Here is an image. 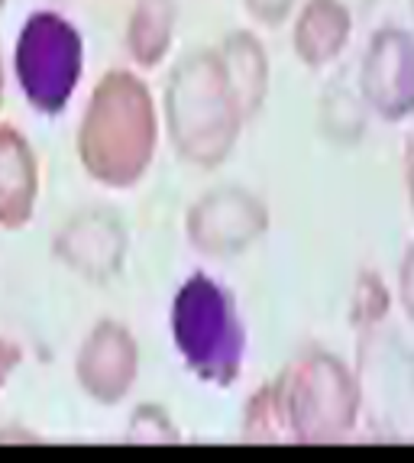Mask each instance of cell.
<instances>
[{
  "mask_svg": "<svg viewBox=\"0 0 414 463\" xmlns=\"http://www.w3.org/2000/svg\"><path fill=\"white\" fill-rule=\"evenodd\" d=\"M159 146V114L146 81L127 69H110L91 91L78 124L81 169L108 188L143 182Z\"/></svg>",
  "mask_w": 414,
  "mask_h": 463,
  "instance_id": "obj_1",
  "label": "cell"
},
{
  "mask_svg": "<svg viewBox=\"0 0 414 463\" xmlns=\"http://www.w3.org/2000/svg\"><path fill=\"white\" fill-rule=\"evenodd\" d=\"M162 104L175 153L194 169H221L237 146L246 117L223 75L217 49L184 52L165 81Z\"/></svg>",
  "mask_w": 414,
  "mask_h": 463,
  "instance_id": "obj_2",
  "label": "cell"
},
{
  "mask_svg": "<svg viewBox=\"0 0 414 463\" xmlns=\"http://www.w3.org/2000/svg\"><path fill=\"white\" fill-rule=\"evenodd\" d=\"M288 440L337 444L353 434L362 411L360 376L337 354L305 347L276 379Z\"/></svg>",
  "mask_w": 414,
  "mask_h": 463,
  "instance_id": "obj_3",
  "label": "cell"
},
{
  "mask_svg": "<svg viewBox=\"0 0 414 463\" xmlns=\"http://www.w3.org/2000/svg\"><path fill=\"white\" fill-rule=\"evenodd\" d=\"M172 340L184 366L211 386L231 389L243 373L246 327L237 298L207 272L188 276L175 292Z\"/></svg>",
  "mask_w": 414,
  "mask_h": 463,
  "instance_id": "obj_4",
  "label": "cell"
},
{
  "mask_svg": "<svg viewBox=\"0 0 414 463\" xmlns=\"http://www.w3.org/2000/svg\"><path fill=\"white\" fill-rule=\"evenodd\" d=\"M14 69L20 91L33 110L55 117L69 108L85 71V39L71 20L55 10H36L26 16L16 36Z\"/></svg>",
  "mask_w": 414,
  "mask_h": 463,
  "instance_id": "obj_5",
  "label": "cell"
},
{
  "mask_svg": "<svg viewBox=\"0 0 414 463\" xmlns=\"http://www.w3.org/2000/svg\"><path fill=\"white\" fill-rule=\"evenodd\" d=\"M272 214L256 192L243 185L211 188L184 214V237L194 253L227 260L256 247L268 233Z\"/></svg>",
  "mask_w": 414,
  "mask_h": 463,
  "instance_id": "obj_6",
  "label": "cell"
},
{
  "mask_svg": "<svg viewBox=\"0 0 414 463\" xmlns=\"http://www.w3.org/2000/svg\"><path fill=\"white\" fill-rule=\"evenodd\" d=\"M360 389L372 425L395 428V438H414V360L391 331L360 327Z\"/></svg>",
  "mask_w": 414,
  "mask_h": 463,
  "instance_id": "obj_7",
  "label": "cell"
},
{
  "mask_svg": "<svg viewBox=\"0 0 414 463\" xmlns=\"http://www.w3.org/2000/svg\"><path fill=\"white\" fill-rule=\"evenodd\" d=\"M360 94L366 108L401 124L414 114V36L401 26H379L366 43L360 65Z\"/></svg>",
  "mask_w": 414,
  "mask_h": 463,
  "instance_id": "obj_8",
  "label": "cell"
},
{
  "mask_svg": "<svg viewBox=\"0 0 414 463\" xmlns=\"http://www.w3.org/2000/svg\"><path fill=\"white\" fill-rule=\"evenodd\" d=\"M130 253V233L108 208H85L71 214L52 237V256L88 282H110L123 272Z\"/></svg>",
  "mask_w": 414,
  "mask_h": 463,
  "instance_id": "obj_9",
  "label": "cell"
},
{
  "mask_svg": "<svg viewBox=\"0 0 414 463\" xmlns=\"http://www.w3.org/2000/svg\"><path fill=\"white\" fill-rule=\"evenodd\" d=\"M139 376V344L130 327L104 317L88 331L75 356V379L98 405H117L133 392Z\"/></svg>",
  "mask_w": 414,
  "mask_h": 463,
  "instance_id": "obj_10",
  "label": "cell"
},
{
  "mask_svg": "<svg viewBox=\"0 0 414 463\" xmlns=\"http://www.w3.org/2000/svg\"><path fill=\"white\" fill-rule=\"evenodd\" d=\"M39 198V163L30 139L14 124H0V227L20 231L33 221Z\"/></svg>",
  "mask_w": 414,
  "mask_h": 463,
  "instance_id": "obj_11",
  "label": "cell"
},
{
  "mask_svg": "<svg viewBox=\"0 0 414 463\" xmlns=\"http://www.w3.org/2000/svg\"><path fill=\"white\" fill-rule=\"evenodd\" d=\"M353 33V14L343 0H307L295 20L292 46L307 69H324L343 55Z\"/></svg>",
  "mask_w": 414,
  "mask_h": 463,
  "instance_id": "obj_12",
  "label": "cell"
},
{
  "mask_svg": "<svg viewBox=\"0 0 414 463\" xmlns=\"http://www.w3.org/2000/svg\"><path fill=\"white\" fill-rule=\"evenodd\" d=\"M221 55L223 75L231 81V91L237 98L240 110H243L246 124L259 117L262 104L268 98V81H272V69H268V52L262 46V39L249 30H233L223 36L217 46Z\"/></svg>",
  "mask_w": 414,
  "mask_h": 463,
  "instance_id": "obj_13",
  "label": "cell"
},
{
  "mask_svg": "<svg viewBox=\"0 0 414 463\" xmlns=\"http://www.w3.org/2000/svg\"><path fill=\"white\" fill-rule=\"evenodd\" d=\"M175 0H136L127 20V52L139 69H155L175 43Z\"/></svg>",
  "mask_w": 414,
  "mask_h": 463,
  "instance_id": "obj_14",
  "label": "cell"
},
{
  "mask_svg": "<svg viewBox=\"0 0 414 463\" xmlns=\"http://www.w3.org/2000/svg\"><path fill=\"white\" fill-rule=\"evenodd\" d=\"M366 114H372V110L366 108L362 94L356 98L340 81H334L321 98V133L330 143L353 146L366 133Z\"/></svg>",
  "mask_w": 414,
  "mask_h": 463,
  "instance_id": "obj_15",
  "label": "cell"
},
{
  "mask_svg": "<svg viewBox=\"0 0 414 463\" xmlns=\"http://www.w3.org/2000/svg\"><path fill=\"white\" fill-rule=\"evenodd\" d=\"M243 440H253V444H272V440H288V428H285L282 415V402H278L276 383H266L259 386L243 409Z\"/></svg>",
  "mask_w": 414,
  "mask_h": 463,
  "instance_id": "obj_16",
  "label": "cell"
},
{
  "mask_svg": "<svg viewBox=\"0 0 414 463\" xmlns=\"http://www.w3.org/2000/svg\"><path fill=\"white\" fill-rule=\"evenodd\" d=\"M127 444H178L182 431H178L175 418L169 415L165 405L159 402H143L136 405L127 421V431H123Z\"/></svg>",
  "mask_w": 414,
  "mask_h": 463,
  "instance_id": "obj_17",
  "label": "cell"
},
{
  "mask_svg": "<svg viewBox=\"0 0 414 463\" xmlns=\"http://www.w3.org/2000/svg\"><path fill=\"white\" fill-rule=\"evenodd\" d=\"M385 315H389V292H385L382 279L372 276V272H362L353 292V325H379Z\"/></svg>",
  "mask_w": 414,
  "mask_h": 463,
  "instance_id": "obj_18",
  "label": "cell"
},
{
  "mask_svg": "<svg viewBox=\"0 0 414 463\" xmlns=\"http://www.w3.org/2000/svg\"><path fill=\"white\" fill-rule=\"evenodd\" d=\"M298 0H243V7L249 10L253 20H259L262 26H282L292 16Z\"/></svg>",
  "mask_w": 414,
  "mask_h": 463,
  "instance_id": "obj_19",
  "label": "cell"
},
{
  "mask_svg": "<svg viewBox=\"0 0 414 463\" xmlns=\"http://www.w3.org/2000/svg\"><path fill=\"white\" fill-rule=\"evenodd\" d=\"M399 301H401L405 317L414 325V243L405 250L401 266H399Z\"/></svg>",
  "mask_w": 414,
  "mask_h": 463,
  "instance_id": "obj_20",
  "label": "cell"
},
{
  "mask_svg": "<svg viewBox=\"0 0 414 463\" xmlns=\"http://www.w3.org/2000/svg\"><path fill=\"white\" fill-rule=\"evenodd\" d=\"M20 364H24V347L10 337H0V392L7 389V383L20 370Z\"/></svg>",
  "mask_w": 414,
  "mask_h": 463,
  "instance_id": "obj_21",
  "label": "cell"
},
{
  "mask_svg": "<svg viewBox=\"0 0 414 463\" xmlns=\"http://www.w3.org/2000/svg\"><path fill=\"white\" fill-rule=\"evenodd\" d=\"M10 440H20V444H36L39 440V431H30V428L24 425H7V428H0V444H10Z\"/></svg>",
  "mask_w": 414,
  "mask_h": 463,
  "instance_id": "obj_22",
  "label": "cell"
},
{
  "mask_svg": "<svg viewBox=\"0 0 414 463\" xmlns=\"http://www.w3.org/2000/svg\"><path fill=\"white\" fill-rule=\"evenodd\" d=\"M405 185H408V201H411V211H414V137L408 139L405 146Z\"/></svg>",
  "mask_w": 414,
  "mask_h": 463,
  "instance_id": "obj_23",
  "label": "cell"
},
{
  "mask_svg": "<svg viewBox=\"0 0 414 463\" xmlns=\"http://www.w3.org/2000/svg\"><path fill=\"white\" fill-rule=\"evenodd\" d=\"M0 108H4V55H0Z\"/></svg>",
  "mask_w": 414,
  "mask_h": 463,
  "instance_id": "obj_24",
  "label": "cell"
},
{
  "mask_svg": "<svg viewBox=\"0 0 414 463\" xmlns=\"http://www.w3.org/2000/svg\"><path fill=\"white\" fill-rule=\"evenodd\" d=\"M4 4H7V0H0V7H4Z\"/></svg>",
  "mask_w": 414,
  "mask_h": 463,
  "instance_id": "obj_25",
  "label": "cell"
},
{
  "mask_svg": "<svg viewBox=\"0 0 414 463\" xmlns=\"http://www.w3.org/2000/svg\"><path fill=\"white\" fill-rule=\"evenodd\" d=\"M411 14H414V0H411Z\"/></svg>",
  "mask_w": 414,
  "mask_h": 463,
  "instance_id": "obj_26",
  "label": "cell"
}]
</instances>
